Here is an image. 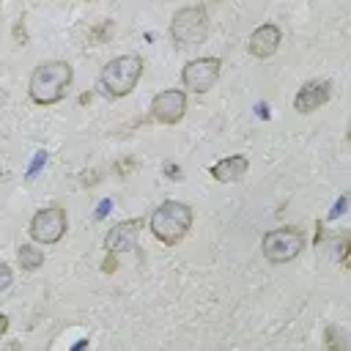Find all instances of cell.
I'll return each instance as SVG.
<instances>
[{"label": "cell", "mask_w": 351, "mask_h": 351, "mask_svg": "<svg viewBox=\"0 0 351 351\" xmlns=\"http://www.w3.org/2000/svg\"><path fill=\"white\" fill-rule=\"evenodd\" d=\"M71 82H74V69L69 60H41L30 74L27 96L33 104L49 107L66 99Z\"/></svg>", "instance_id": "cell-1"}, {"label": "cell", "mask_w": 351, "mask_h": 351, "mask_svg": "<svg viewBox=\"0 0 351 351\" xmlns=\"http://www.w3.org/2000/svg\"><path fill=\"white\" fill-rule=\"evenodd\" d=\"M143 69H145V63L137 52L110 58L99 71V90L107 99H123L137 88V82L143 77Z\"/></svg>", "instance_id": "cell-2"}, {"label": "cell", "mask_w": 351, "mask_h": 351, "mask_svg": "<svg viewBox=\"0 0 351 351\" xmlns=\"http://www.w3.org/2000/svg\"><path fill=\"white\" fill-rule=\"evenodd\" d=\"M192 219L195 217H192V208L186 203H181V200H165L148 217V228H151V236L156 241H162L165 247H176L189 233Z\"/></svg>", "instance_id": "cell-3"}, {"label": "cell", "mask_w": 351, "mask_h": 351, "mask_svg": "<svg viewBox=\"0 0 351 351\" xmlns=\"http://www.w3.org/2000/svg\"><path fill=\"white\" fill-rule=\"evenodd\" d=\"M170 38L178 49L197 47L208 38V11L206 5H184L170 19Z\"/></svg>", "instance_id": "cell-4"}, {"label": "cell", "mask_w": 351, "mask_h": 351, "mask_svg": "<svg viewBox=\"0 0 351 351\" xmlns=\"http://www.w3.org/2000/svg\"><path fill=\"white\" fill-rule=\"evenodd\" d=\"M304 233L299 228H274L269 233H263V241H261V255L269 261V263H288L293 261L302 250H304Z\"/></svg>", "instance_id": "cell-5"}, {"label": "cell", "mask_w": 351, "mask_h": 351, "mask_svg": "<svg viewBox=\"0 0 351 351\" xmlns=\"http://www.w3.org/2000/svg\"><path fill=\"white\" fill-rule=\"evenodd\" d=\"M66 230H69V214L63 206H47L41 211H36L30 219V228H27V233L36 244H58L66 236Z\"/></svg>", "instance_id": "cell-6"}, {"label": "cell", "mask_w": 351, "mask_h": 351, "mask_svg": "<svg viewBox=\"0 0 351 351\" xmlns=\"http://www.w3.org/2000/svg\"><path fill=\"white\" fill-rule=\"evenodd\" d=\"M219 74H222V60L219 58H211V55L192 58L181 69V85L192 93H206V90L214 88Z\"/></svg>", "instance_id": "cell-7"}, {"label": "cell", "mask_w": 351, "mask_h": 351, "mask_svg": "<svg viewBox=\"0 0 351 351\" xmlns=\"http://www.w3.org/2000/svg\"><path fill=\"white\" fill-rule=\"evenodd\" d=\"M186 115V93L181 88H165L151 101V118L165 126L181 123Z\"/></svg>", "instance_id": "cell-8"}, {"label": "cell", "mask_w": 351, "mask_h": 351, "mask_svg": "<svg viewBox=\"0 0 351 351\" xmlns=\"http://www.w3.org/2000/svg\"><path fill=\"white\" fill-rule=\"evenodd\" d=\"M145 219L143 217H132V219H123L118 225H112L104 236V250L107 252H132L137 247V239H140V230H143Z\"/></svg>", "instance_id": "cell-9"}, {"label": "cell", "mask_w": 351, "mask_h": 351, "mask_svg": "<svg viewBox=\"0 0 351 351\" xmlns=\"http://www.w3.org/2000/svg\"><path fill=\"white\" fill-rule=\"evenodd\" d=\"M329 99H332V82L329 80H310L296 90L293 110L299 115H307V112H315L318 107H324Z\"/></svg>", "instance_id": "cell-10"}, {"label": "cell", "mask_w": 351, "mask_h": 351, "mask_svg": "<svg viewBox=\"0 0 351 351\" xmlns=\"http://www.w3.org/2000/svg\"><path fill=\"white\" fill-rule=\"evenodd\" d=\"M280 41H282V30H280L274 22H263V25H258V27L250 33L247 49H250L252 58L266 60V58H271V55L280 49Z\"/></svg>", "instance_id": "cell-11"}, {"label": "cell", "mask_w": 351, "mask_h": 351, "mask_svg": "<svg viewBox=\"0 0 351 351\" xmlns=\"http://www.w3.org/2000/svg\"><path fill=\"white\" fill-rule=\"evenodd\" d=\"M247 170H250L247 156L233 154V156H225V159L214 162L208 173H211V178L219 181V184H236V181H241V178L247 176Z\"/></svg>", "instance_id": "cell-12"}, {"label": "cell", "mask_w": 351, "mask_h": 351, "mask_svg": "<svg viewBox=\"0 0 351 351\" xmlns=\"http://www.w3.org/2000/svg\"><path fill=\"white\" fill-rule=\"evenodd\" d=\"M16 261H19V266H22L25 271H36V269H41V263H44V252L38 250V244H22V247L16 250Z\"/></svg>", "instance_id": "cell-13"}, {"label": "cell", "mask_w": 351, "mask_h": 351, "mask_svg": "<svg viewBox=\"0 0 351 351\" xmlns=\"http://www.w3.org/2000/svg\"><path fill=\"white\" fill-rule=\"evenodd\" d=\"M44 165H47V151H36V156H33V162H30V167H27V178H36V173H38Z\"/></svg>", "instance_id": "cell-14"}, {"label": "cell", "mask_w": 351, "mask_h": 351, "mask_svg": "<svg viewBox=\"0 0 351 351\" xmlns=\"http://www.w3.org/2000/svg\"><path fill=\"white\" fill-rule=\"evenodd\" d=\"M14 282V274H11V266L8 263H0V291H8Z\"/></svg>", "instance_id": "cell-15"}, {"label": "cell", "mask_w": 351, "mask_h": 351, "mask_svg": "<svg viewBox=\"0 0 351 351\" xmlns=\"http://www.w3.org/2000/svg\"><path fill=\"white\" fill-rule=\"evenodd\" d=\"M348 197H351L348 192H343V195H340V200H337V203H335V208L329 211V219H337V217H340V214L348 208Z\"/></svg>", "instance_id": "cell-16"}, {"label": "cell", "mask_w": 351, "mask_h": 351, "mask_svg": "<svg viewBox=\"0 0 351 351\" xmlns=\"http://www.w3.org/2000/svg\"><path fill=\"white\" fill-rule=\"evenodd\" d=\"M19 36H22V44H27V33H25V16H19V22L14 25V38L19 41Z\"/></svg>", "instance_id": "cell-17"}, {"label": "cell", "mask_w": 351, "mask_h": 351, "mask_svg": "<svg viewBox=\"0 0 351 351\" xmlns=\"http://www.w3.org/2000/svg\"><path fill=\"white\" fill-rule=\"evenodd\" d=\"M165 173H167V178H173V181H181V178H184V176H181V167L173 165V162L165 165Z\"/></svg>", "instance_id": "cell-18"}, {"label": "cell", "mask_w": 351, "mask_h": 351, "mask_svg": "<svg viewBox=\"0 0 351 351\" xmlns=\"http://www.w3.org/2000/svg\"><path fill=\"white\" fill-rule=\"evenodd\" d=\"M118 269V261H115V252H107V258H104V266H101V271H115Z\"/></svg>", "instance_id": "cell-19"}, {"label": "cell", "mask_w": 351, "mask_h": 351, "mask_svg": "<svg viewBox=\"0 0 351 351\" xmlns=\"http://www.w3.org/2000/svg\"><path fill=\"white\" fill-rule=\"evenodd\" d=\"M110 208H112V200H101V203H99V208H96V219H101Z\"/></svg>", "instance_id": "cell-20"}, {"label": "cell", "mask_w": 351, "mask_h": 351, "mask_svg": "<svg viewBox=\"0 0 351 351\" xmlns=\"http://www.w3.org/2000/svg\"><path fill=\"white\" fill-rule=\"evenodd\" d=\"M8 332V315L5 313H0V337Z\"/></svg>", "instance_id": "cell-21"}, {"label": "cell", "mask_w": 351, "mask_h": 351, "mask_svg": "<svg viewBox=\"0 0 351 351\" xmlns=\"http://www.w3.org/2000/svg\"><path fill=\"white\" fill-rule=\"evenodd\" d=\"M0 178H3V165H0Z\"/></svg>", "instance_id": "cell-22"}, {"label": "cell", "mask_w": 351, "mask_h": 351, "mask_svg": "<svg viewBox=\"0 0 351 351\" xmlns=\"http://www.w3.org/2000/svg\"><path fill=\"white\" fill-rule=\"evenodd\" d=\"M88 3H90V0H88Z\"/></svg>", "instance_id": "cell-23"}]
</instances>
